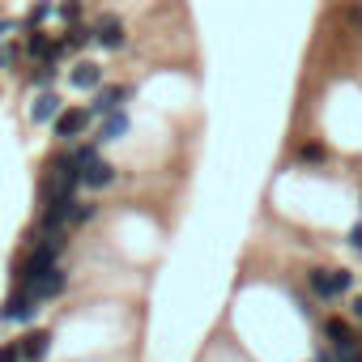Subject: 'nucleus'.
I'll return each mask as SVG.
<instances>
[{"instance_id": "obj_20", "label": "nucleus", "mask_w": 362, "mask_h": 362, "mask_svg": "<svg viewBox=\"0 0 362 362\" xmlns=\"http://www.w3.org/2000/svg\"><path fill=\"white\" fill-rule=\"evenodd\" d=\"M337 286H341V294H349L354 290V273L349 269H337Z\"/></svg>"}, {"instance_id": "obj_22", "label": "nucleus", "mask_w": 362, "mask_h": 362, "mask_svg": "<svg viewBox=\"0 0 362 362\" xmlns=\"http://www.w3.org/2000/svg\"><path fill=\"white\" fill-rule=\"evenodd\" d=\"M18 56H22L18 47H0V69H9V64H18Z\"/></svg>"}, {"instance_id": "obj_15", "label": "nucleus", "mask_w": 362, "mask_h": 362, "mask_svg": "<svg viewBox=\"0 0 362 362\" xmlns=\"http://www.w3.org/2000/svg\"><path fill=\"white\" fill-rule=\"evenodd\" d=\"M56 77H60L56 60H43V64L35 69V86H39V90H56Z\"/></svg>"}, {"instance_id": "obj_8", "label": "nucleus", "mask_w": 362, "mask_h": 362, "mask_svg": "<svg viewBox=\"0 0 362 362\" xmlns=\"http://www.w3.org/2000/svg\"><path fill=\"white\" fill-rule=\"evenodd\" d=\"M64 290H69V273H64V269L56 264V269H52V273H47V277H43V281H39V286L30 290V294H35L39 303H52V298H60Z\"/></svg>"}, {"instance_id": "obj_2", "label": "nucleus", "mask_w": 362, "mask_h": 362, "mask_svg": "<svg viewBox=\"0 0 362 362\" xmlns=\"http://www.w3.org/2000/svg\"><path fill=\"white\" fill-rule=\"evenodd\" d=\"M39 298L35 294H26V290H13L9 298H5V307H0V320L5 324H30L35 315H39Z\"/></svg>"}, {"instance_id": "obj_16", "label": "nucleus", "mask_w": 362, "mask_h": 362, "mask_svg": "<svg viewBox=\"0 0 362 362\" xmlns=\"http://www.w3.org/2000/svg\"><path fill=\"white\" fill-rule=\"evenodd\" d=\"M81 9H86L81 0H60V5H56V18H64L69 26H77V22H81Z\"/></svg>"}, {"instance_id": "obj_12", "label": "nucleus", "mask_w": 362, "mask_h": 362, "mask_svg": "<svg viewBox=\"0 0 362 362\" xmlns=\"http://www.w3.org/2000/svg\"><path fill=\"white\" fill-rule=\"evenodd\" d=\"M128 128H132V124H128V111H115V115L103 119V128H98L94 141H98V145H103V141H119V136H128Z\"/></svg>"}, {"instance_id": "obj_26", "label": "nucleus", "mask_w": 362, "mask_h": 362, "mask_svg": "<svg viewBox=\"0 0 362 362\" xmlns=\"http://www.w3.org/2000/svg\"><path fill=\"white\" fill-rule=\"evenodd\" d=\"M9 30H13V26H9V22H0V39H5V35H9Z\"/></svg>"}, {"instance_id": "obj_27", "label": "nucleus", "mask_w": 362, "mask_h": 362, "mask_svg": "<svg viewBox=\"0 0 362 362\" xmlns=\"http://www.w3.org/2000/svg\"><path fill=\"white\" fill-rule=\"evenodd\" d=\"M358 362H362V345H358Z\"/></svg>"}, {"instance_id": "obj_19", "label": "nucleus", "mask_w": 362, "mask_h": 362, "mask_svg": "<svg viewBox=\"0 0 362 362\" xmlns=\"http://www.w3.org/2000/svg\"><path fill=\"white\" fill-rule=\"evenodd\" d=\"M0 362H26V358H22V345H18V341L0 345Z\"/></svg>"}, {"instance_id": "obj_4", "label": "nucleus", "mask_w": 362, "mask_h": 362, "mask_svg": "<svg viewBox=\"0 0 362 362\" xmlns=\"http://www.w3.org/2000/svg\"><path fill=\"white\" fill-rule=\"evenodd\" d=\"M307 290L315 303H337L341 298V286H337V269H307Z\"/></svg>"}, {"instance_id": "obj_3", "label": "nucleus", "mask_w": 362, "mask_h": 362, "mask_svg": "<svg viewBox=\"0 0 362 362\" xmlns=\"http://www.w3.org/2000/svg\"><path fill=\"white\" fill-rule=\"evenodd\" d=\"M94 43H98V47H107V52H119V47L128 43L124 22H119L115 13H98V18H94Z\"/></svg>"}, {"instance_id": "obj_24", "label": "nucleus", "mask_w": 362, "mask_h": 362, "mask_svg": "<svg viewBox=\"0 0 362 362\" xmlns=\"http://www.w3.org/2000/svg\"><path fill=\"white\" fill-rule=\"evenodd\" d=\"M349 311H354V320H358V324H362V294H358V298H354V307H349Z\"/></svg>"}, {"instance_id": "obj_6", "label": "nucleus", "mask_w": 362, "mask_h": 362, "mask_svg": "<svg viewBox=\"0 0 362 362\" xmlns=\"http://www.w3.org/2000/svg\"><path fill=\"white\" fill-rule=\"evenodd\" d=\"M69 81L77 86V90H103V64H94V60H77L73 64V73H69Z\"/></svg>"}, {"instance_id": "obj_23", "label": "nucleus", "mask_w": 362, "mask_h": 362, "mask_svg": "<svg viewBox=\"0 0 362 362\" xmlns=\"http://www.w3.org/2000/svg\"><path fill=\"white\" fill-rule=\"evenodd\" d=\"M345 18H349L354 26H362V5H349V9H345Z\"/></svg>"}, {"instance_id": "obj_1", "label": "nucleus", "mask_w": 362, "mask_h": 362, "mask_svg": "<svg viewBox=\"0 0 362 362\" xmlns=\"http://www.w3.org/2000/svg\"><path fill=\"white\" fill-rule=\"evenodd\" d=\"M90 119H94V115H90L86 107H64V111L52 119V136H56L60 145H69V141H77V136L90 128Z\"/></svg>"}, {"instance_id": "obj_17", "label": "nucleus", "mask_w": 362, "mask_h": 362, "mask_svg": "<svg viewBox=\"0 0 362 362\" xmlns=\"http://www.w3.org/2000/svg\"><path fill=\"white\" fill-rule=\"evenodd\" d=\"M94 218H98V205L77 201V209H73V222H69V226H86V222H94Z\"/></svg>"}, {"instance_id": "obj_9", "label": "nucleus", "mask_w": 362, "mask_h": 362, "mask_svg": "<svg viewBox=\"0 0 362 362\" xmlns=\"http://www.w3.org/2000/svg\"><path fill=\"white\" fill-rule=\"evenodd\" d=\"M18 345H22V358H26V362H43V358H47V349H52V332L35 328V332L18 337Z\"/></svg>"}, {"instance_id": "obj_18", "label": "nucleus", "mask_w": 362, "mask_h": 362, "mask_svg": "<svg viewBox=\"0 0 362 362\" xmlns=\"http://www.w3.org/2000/svg\"><path fill=\"white\" fill-rule=\"evenodd\" d=\"M52 13H56V5H52V0H43V5H35V9H30V26H39V22H47Z\"/></svg>"}, {"instance_id": "obj_10", "label": "nucleus", "mask_w": 362, "mask_h": 362, "mask_svg": "<svg viewBox=\"0 0 362 362\" xmlns=\"http://www.w3.org/2000/svg\"><path fill=\"white\" fill-rule=\"evenodd\" d=\"M115 184V166L107 162V158H98L86 175H81V188H90V192H103V188H111Z\"/></svg>"}, {"instance_id": "obj_21", "label": "nucleus", "mask_w": 362, "mask_h": 362, "mask_svg": "<svg viewBox=\"0 0 362 362\" xmlns=\"http://www.w3.org/2000/svg\"><path fill=\"white\" fill-rule=\"evenodd\" d=\"M345 243H349V252H358V256H362V226H354V230L345 235Z\"/></svg>"}, {"instance_id": "obj_13", "label": "nucleus", "mask_w": 362, "mask_h": 362, "mask_svg": "<svg viewBox=\"0 0 362 362\" xmlns=\"http://www.w3.org/2000/svg\"><path fill=\"white\" fill-rule=\"evenodd\" d=\"M294 158H298L303 166H324V162L332 158V149H328L324 141H307V145H298V149H294Z\"/></svg>"}, {"instance_id": "obj_11", "label": "nucleus", "mask_w": 362, "mask_h": 362, "mask_svg": "<svg viewBox=\"0 0 362 362\" xmlns=\"http://www.w3.org/2000/svg\"><path fill=\"white\" fill-rule=\"evenodd\" d=\"M324 337H328V345L332 349H341V345H354L358 337H354V328L341 320V315H324Z\"/></svg>"}, {"instance_id": "obj_25", "label": "nucleus", "mask_w": 362, "mask_h": 362, "mask_svg": "<svg viewBox=\"0 0 362 362\" xmlns=\"http://www.w3.org/2000/svg\"><path fill=\"white\" fill-rule=\"evenodd\" d=\"M315 362H337V354H332V349H320V354H315Z\"/></svg>"}, {"instance_id": "obj_7", "label": "nucleus", "mask_w": 362, "mask_h": 362, "mask_svg": "<svg viewBox=\"0 0 362 362\" xmlns=\"http://www.w3.org/2000/svg\"><path fill=\"white\" fill-rule=\"evenodd\" d=\"M60 111H64L60 94H56V90H39V98H35V107H30V119H35V124H52Z\"/></svg>"}, {"instance_id": "obj_5", "label": "nucleus", "mask_w": 362, "mask_h": 362, "mask_svg": "<svg viewBox=\"0 0 362 362\" xmlns=\"http://www.w3.org/2000/svg\"><path fill=\"white\" fill-rule=\"evenodd\" d=\"M132 98V86H103L98 94H94V103H90V115H115V111H124V103Z\"/></svg>"}, {"instance_id": "obj_14", "label": "nucleus", "mask_w": 362, "mask_h": 362, "mask_svg": "<svg viewBox=\"0 0 362 362\" xmlns=\"http://www.w3.org/2000/svg\"><path fill=\"white\" fill-rule=\"evenodd\" d=\"M90 43H94V26H81V22H77V26H69V35L60 39V47H64V52H81V47H90Z\"/></svg>"}]
</instances>
